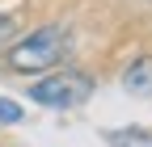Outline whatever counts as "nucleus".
Returning <instances> with one entry per match:
<instances>
[{
    "mask_svg": "<svg viewBox=\"0 0 152 147\" xmlns=\"http://www.w3.org/2000/svg\"><path fill=\"white\" fill-rule=\"evenodd\" d=\"M123 88L135 93V97H152V55L131 59V67L123 71Z\"/></svg>",
    "mask_w": 152,
    "mask_h": 147,
    "instance_id": "nucleus-3",
    "label": "nucleus"
},
{
    "mask_svg": "<svg viewBox=\"0 0 152 147\" xmlns=\"http://www.w3.org/2000/svg\"><path fill=\"white\" fill-rule=\"evenodd\" d=\"M0 122H21V105H17V101H4V97H0Z\"/></svg>",
    "mask_w": 152,
    "mask_h": 147,
    "instance_id": "nucleus-5",
    "label": "nucleus"
},
{
    "mask_svg": "<svg viewBox=\"0 0 152 147\" xmlns=\"http://www.w3.org/2000/svg\"><path fill=\"white\" fill-rule=\"evenodd\" d=\"M17 34V17H9V13H0V42H9Z\"/></svg>",
    "mask_w": 152,
    "mask_h": 147,
    "instance_id": "nucleus-6",
    "label": "nucleus"
},
{
    "mask_svg": "<svg viewBox=\"0 0 152 147\" xmlns=\"http://www.w3.org/2000/svg\"><path fill=\"white\" fill-rule=\"evenodd\" d=\"M110 147H152V130H140V126L110 130Z\"/></svg>",
    "mask_w": 152,
    "mask_h": 147,
    "instance_id": "nucleus-4",
    "label": "nucleus"
},
{
    "mask_svg": "<svg viewBox=\"0 0 152 147\" xmlns=\"http://www.w3.org/2000/svg\"><path fill=\"white\" fill-rule=\"evenodd\" d=\"M89 93H93V80L85 71H72V67L51 71V76L30 84V101L47 105V109H76V105L89 101Z\"/></svg>",
    "mask_w": 152,
    "mask_h": 147,
    "instance_id": "nucleus-2",
    "label": "nucleus"
},
{
    "mask_svg": "<svg viewBox=\"0 0 152 147\" xmlns=\"http://www.w3.org/2000/svg\"><path fill=\"white\" fill-rule=\"evenodd\" d=\"M64 55H68V25L51 21V25L34 30L30 38H21V42L9 50V67L21 71V76H38V71L59 67Z\"/></svg>",
    "mask_w": 152,
    "mask_h": 147,
    "instance_id": "nucleus-1",
    "label": "nucleus"
}]
</instances>
